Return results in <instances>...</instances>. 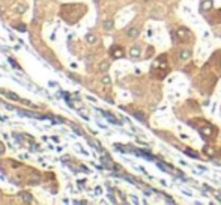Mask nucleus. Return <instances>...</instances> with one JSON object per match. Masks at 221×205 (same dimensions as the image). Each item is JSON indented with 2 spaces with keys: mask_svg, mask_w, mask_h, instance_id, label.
<instances>
[{
  "mask_svg": "<svg viewBox=\"0 0 221 205\" xmlns=\"http://www.w3.org/2000/svg\"><path fill=\"white\" fill-rule=\"evenodd\" d=\"M110 56L113 59H120L125 56V51L122 47H119V45H113V47L110 48Z\"/></svg>",
  "mask_w": 221,
  "mask_h": 205,
  "instance_id": "nucleus-1",
  "label": "nucleus"
},
{
  "mask_svg": "<svg viewBox=\"0 0 221 205\" xmlns=\"http://www.w3.org/2000/svg\"><path fill=\"white\" fill-rule=\"evenodd\" d=\"M0 92L5 95V97H8L9 100H14V101H20V103H26V104H29V101H26V100H21L17 94H14V92H8V91H5V89H0Z\"/></svg>",
  "mask_w": 221,
  "mask_h": 205,
  "instance_id": "nucleus-2",
  "label": "nucleus"
},
{
  "mask_svg": "<svg viewBox=\"0 0 221 205\" xmlns=\"http://www.w3.org/2000/svg\"><path fill=\"white\" fill-rule=\"evenodd\" d=\"M140 53H142V48H140V45H132L129 48V56L132 59H138L140 57Z\"/></svg>",
  "mask_w": 221,
  "mask_h": 205,
  "instance_id": "nucleus-3",
  "label": "nucleus"
},
{
  "mask_svg": "<svg viewBox=\"0 0 221 205\" xmlns=\"http://www.w3.org/2000/svg\"><path fill=\"white\" fill-rule=\"evenodd\" d=\"M126 35L129 38H137L140 35V29L138 27H129V29H126Z\"/></svg>",
  "mask_w": 221,
  "mask_h": 205,
  "instance_id": "nucleus-4",
  "label": "nucleus"
},
{
  "mask_svg": "<svg viewBox=\"0 0 221 205\" xmlns=\"http://www.w3.org/2000/svg\"><path fill=\"white\" fill-rule=\"evenodd\" d=\"M211 9H212V0H203L202 6H200V11L206 12V11H211Z\"/></svg>",
  "mask_w": 221,
  "mask_h": 205,
  "instance_id": "nucleus-5",
  "label": "nucleus"
},
{
  "mask_svg": "<svg viewBox=\"0 0 221 205\" xmlns=\"http://www.w3.org/2000/svg\"><path fill=\"white\" fill-rule=\"evenodd\" d=\"M102 27L105 29V30H111L113 27H115V21H113V20H105V21L102 23Z\"/></svg>",
  "mask_w": 221,
  "mask_h": 205,
  "instance_id": "nucleus-6",
  "label": "nucleus"
},
{
  "mask_svg": "<svg viewBox=\"0 0 221 205\" xmlns=\"http://www.w3.org/2000/svg\"><path fill=\"white\" fill-rule=\"evenodd\" d=\"M190 57H191V51L190 50H182V51H180V54H179L180 61H186V59H190Z\"/></svg>",
  "mask_w": 221,
  "mask_h": 205,
  "instance_id": "nucleus-7",
  "label": "nucleus"
},
{
  "mask_svg": "<svg viewBox=\"0 0 221 205\" xmlns=\"http://www.w3.org/2000/svg\"><path fill=\"white\" fill-rule=\"evenodd\" d=\"M86 41H87L89 44H95L98 41V38H96V35H93V33H87V35H86Z\"/></svg>",
  "mask_w": 221,
  "mask_h": 205,
  "instance_id": "nucleus-8",
  "label": "nucleus"
},
{
  "mask_svg": "<svg viewBox=\"0 0 221 205\" xmlns=\"http://www.w3.org/2000/svg\"><path fill=\"white\" fill-rule=\"evenodd\" d=\"M102 115H104V116H105V118H107V119H108L110 122H113V124H117V125H119V121L116 119L115 116H111V115L108 113V112H102Z\"/></svg>",
  "mask_w": 221,
  "mask_h": 205,
  "instance_id": "nucleus-9",
  "label": "nucleus"
},
{
  "mask_svg": "<svg viewBox=\"0 0 221 205\" xmlns=\"http://www.w3.org/2000/svg\"><path fill=\"white\" fill-rule=\"evenodd\" d=\"M186 35H190V32L186 30L185 27H180V29H178V36H179L180 39H182V38H185Z\"/></svg>",
  "mask_w": 221,
  "mask_h": 205,
  "instance_id": "nucleus-10",
  "label": "nucleus"
},
{
  "mask_svg": "<svg viewBox=\"0 0 221 205\" xmlns=\"http://www.w3.org/2000/svg\"><path fill=\"white\" fill-rule=\"evenodd\" d=\"M20 196L23 198L24 202H33V198H32V195H29V193H24V191H23V193H20Z\"/></svg>",
  "mask_w": 221,
  "mask_h": 205,
  "instance_id": "nucleus-11",
  "label": "nucleus"
},
{
  "mask_svg": "<svg viewBox=\"0 0 221 205\" xmlns=\"http://www.w3.org/2000/svg\"><path fill=\"white\" fill-rule=\"evenodd\" d=\"M108 68H110V63H108V62H102L101 67H99V71L105 72V71H108Z\"/></svg>",
  "mask_w": 221,
  "mask_h": 205,
  "instance_id": "nucleus-12",
  "label": "nucleus"
},
{
  "mask_svg": "<svg viewBox=\"0 0 221 205\" xmlns=\"http://www.w3.org/2000/svg\"><path fill=\"white\" fill-rule=\"evenodd\" d=\"M134 116H137L140 121H146V118L142 115V112H134Z\"/></svg>",
  "mask_w": 221,
  "mask_h": 205,
  "instance_id": "nucleus-13",
  "label": "nucleus"
},
{
  "mask_svg": "<svg viewBox=\"0 0 221 205\" xmlns=\"http://www.w3.org/2000/svg\"><path fill=\"white\" fill-rule=\"evenodd\" d=\"M102 83H104V84H111V78H110L108 76H104V77H102Z\"/></svg>",
  "mask_w": 221,
  "mask_h": 205,
  "instance_id": "nucleus-14",
  "label": "nucleus"
},
{
  "mask_svg": "<svg viewBox=\"0 0 221 205\" xmlns=\"http://www.w3.org/2000/svg\"><path fill=\"white\" fill-rule=\"evenodd\" d=\"M205 154L209 155V157H214V151H212L211 148H205Z\"/></svg>",
  "mask_w": 221,
  "mask_h": 205,
  "instance_id": "nucleus-15",
  "label": "nucleus"
},
{
  "mask_svg": "<svg viewBox=\"0 0 221 205\" xmlns=\"http://www.w3.org/2000/svg\"><path fill=\"white\" fill-rule=\"evenodd\" d=\"M17 30H20V32H26V26H24V24H18V26H17Z\"/></svg>",
  "mask_w": 221,
  "mask_h": 205,
  "instance_id": "nucleus-16",
  "label": "nucleus"
},
{
  "mask_svg": "<svg viewBox=\"0 0 221 205\" xmlns=\"http://www.w3.org/2000/svg\"><path fill=\"white\" fill-rule=\"evenodd\" d=\"M26 9H27V6H26V5H23V6H18V8H17V11H18V12H24Z\"/></svg>",
  "mask_w": 221,
  "mask_h": 205,
  "instance_id": "nucleus-17",
  "label": "nucleus"
},
{
  "mask_svg": "<svg viewBox=\"0 0 221 205\" xmlns=\"http://www.w3.org/2000/svg\"><path fill=\"white\" fill-rule=\"evenodd\" d=\"M3 151H5V149H3V145L0 143V154H3Z\"/></svg>",
  "mask_w": 221,
  "mask_h": 205,
  "instance_id": "nucleus-18",
  "label": "nucleus"
},
{
  "mask_svg": "<svg viewBox=\"0 0 221 205\" xmlns=\"http://www.w3.org/2000/svg\"><path fill=\"white\" fill-rule=\"evenodd\" d=\"M144 2H147V0H144Z\"/></svg>",
  "mask_w": 221,
  "mask_h": 205,
  "instance_id": "nucleus-19",
  "label": "nucleus"
}]
</instances>
